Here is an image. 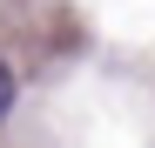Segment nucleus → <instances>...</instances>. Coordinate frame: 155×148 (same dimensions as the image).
Segmentation results:
<instances>
[{"label":"nucleus","mask_w":155,"mask_h":148,"mask_svg":"<svg viewBox=\"0 0 155 148\" xmlns=\"http://www.w3.org/2000/svg\"><path fill=\"white\" fill-rule=\"evenodd\" d=\"M14 88H20V81H14V67H7V61H0V121H7V114H14Z\"/></svg>","instance_id":"f257e3e1"}]
</instances>
